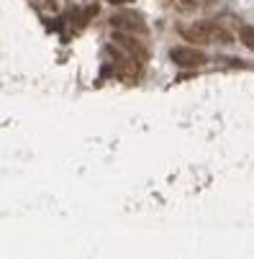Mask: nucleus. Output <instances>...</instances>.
<instances>
[{"instance_id":"nucleus-1","label":"nucleus","mask_w":254,"mask_h":259,"mask_svg":"<svg viewBox=\"0 0 254 259\" xmlns=\"http://www.w3.org/2000/svg\"><path fill=\"white\" fill-rule=\"evenodd\" d=\"M183 36L188 41H198V44H231L234 36L229 31H223L221 26H216L213 21H195L192 26L183 28Z\"/></svg>"},{"instance_id":"nucleus-2","label":"nucleus","mask_w":254,"mask_h":259,"mask_svg":"<svg viewBox=\"0 0 254 259\" xmlns=\"http://www.w3.org/2000/svg\"><path fill=\"white\" fill-rule=\"evenodd\" d=\"M170 59L177 67H200V65L208 62L205 54L200 49H192V47H175L170 52Z\"/></svg>"},{"instance_id":"nucleus-3","label":"nucleus","mask_w":254,"mask_h":259,"mask_svg":"<svg viewBox=\"0 0 254 259\" xmlns=\"http://www.w3.org/2000/svg\"><path fill=\"white\" fill-rule=\"evenodd\" d=\"M111 26L113 28H126V31H144V23L136 16H131V13H118V16H113Z\"/></svg>"},{"instance_id":"nucleus-4","label":"nucleus","mask_w":254,"mask_h":259,"mask_svg":"<svg viewBox=\"0 0 254 259\" xmlns=\"http://www.w3.org/2000/svg\"><path fill=\"white\" fill-rule=\"evenodd\" d=\"M239 41H242L247 49L254 52V26H242L239 28Z\"/></svg>"},{"instance_id":"nucleus-5","label":"nucleus","mask_w":254,"mask_h":259,"mask_svg":"<svg viewBox=\"0 0 254 259\" xmlns=\"http://www.w3.org/2000/svg\"><path fill=\"white\" fill-rule=\"evenodd\" d=\"M111 5H124V3H131V0H108Z\"/></svg>"}]
</instances>
